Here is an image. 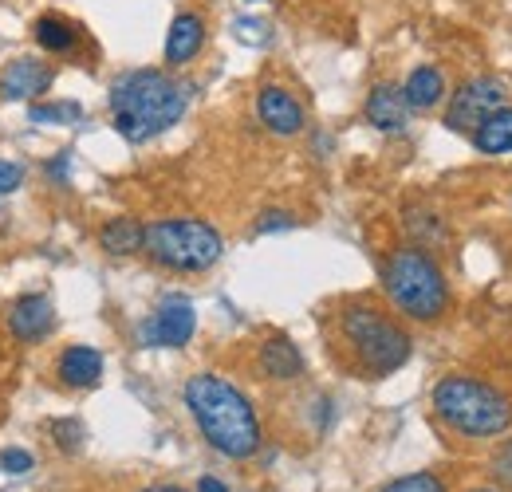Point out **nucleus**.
<instances>
[{
	"label": "nucleus",
	"mask_w": 512,
	"mask_h": 492,
	"mask_svg": "<svg viewBox=\"0 0 512 492\" xmlns=\"http://www.w3.org/2000/svg\"><path fill=\"white\" fill-rule=\"evenodd\" d=\"M186 406L201 437L229 461H249L260 449V422L253 402L221 374H193L186 382Z\"/></svg>",
	"instance_id": "f257e3e1"
},
{
	"label": "nucleus",
	"mask_w": 512,
	"mask_h": 492,
	"mask_svg": "<svg viewBox=\"0 0 512 492\" xmlns=\"http://www.w3.org/2000/svg\"><path fill=\"white\" fill-rule=\"evenodd\" d=\"M335 339L351 367L367 378H386L410 359V331L371 300H347L335 311Z\"/></svg>",
	"instance_id": "f03ea898"
},
{
	"label": "nucleus",
	"mask_w": 512,
	"mask_h": 492,
	"mask_svg": "<svg viewBox=\"0 0 512 492\" xmlns=\"http://www.w3.org/2000/svg\"><path fill=\"white\" fill-rule=\"evenodd\" d=\"M434 418L465 441H489L512 430V394L473 374H446L434 386Z\"/></svg>",
	"instance_id": "7ed1b4c3"
},
{
	"label": "nucleus",
	"mask_w": 512,
	"mask_h": 492,
	"mask_svg": "<svg viewBox=\"0 0 512 492\" xmlns=\"http://www.w3.org/2000/svg\"><path fill=\"white\" fill-rule=\"evenodd\" d=\"M186 115V87L166 71H127L111 87V119L127 142H150Z\"/></svg>",
	"instance_id": "20e7f679"
},
{
	"label": "nucleus",
	"mask_w": 512,
	"mask_h": 492,
	"mask_svg": "<svg viewBox=\"0 0 512 492\" xmlns=\"http://www.w3.org/2000/svg\"><path fill=\"white\" fill-rule=\"evenodd\" d=\"M383 288L390 304L414 323H434L449 311V284L442 264L418 245H402L386 256Z\"/></svg>",
	"instance_id": "39448f33"
},
{
	"label": "nucleus",
	"mask_w": 512,
	"mask_h": 492,
	"mask_svg": "<svg viewBox=\"0 0 512 492\" xmlns=\"http://www.w3.org/2000/svg\"><path fill=\"white\" fill-rule=\"evenodd\" d=\"M142 248H146V256L158 268H170V272H209L221 260L225 241L201 217H162V221L146 225V245Z\"/></svg>",
	"instance_id": "423d86ee"
},
{
	"label": "nucleus",
	"mask_w": 512,
	"mask_h": 492,
	"mask_svg": "<svg viewBox=\"0 0 512 492\" xmlns=\"http://www.w3.org/2000/svg\"><path fill=\"white\" fill-rule=\"evenodd\" d=\"M505 107V83L497 75H477L469 83H461L449 95L446 107V126L453 134H473L477 126L485 123L493 111Z\"/></svg>",
	"instance_id": "0eeeda50"
},
{
	"label": "nucleus",
	"mask_w": 512,
	"mask_h": 492,
	"mask_svg": "<svg viewBox=\"0 0 512 492\" xmlns=\"http://www.w3.org/2000/svg\"><path fill=\"white\" fill-rule=\"evenodd\" d=\"M193 331H197V311H193L190 300H166L162 308L154 311L146 323H142V343L146 347H186L193 339Z\"/></svg>",
	"instance_id": "6e6552de"
},
{
	"label": "nucleus",
	"mask_w": 512,
	"mask_h": 492,
	"mask_svg": "<svg viewBox=\"0 0 512 492\" xmlns=\"http://www.w3.org/2000/svg\"><path fill=\"white\" fill-rule=\"evenodd\" d=\"M52 327H56V308H52L48 296L28 292V296H20V300L8 304V331L20 343H40V339L52 335Z\"/></svg>",
	"instance_id": "1a4fd4ad"
},
{
	"label": "nucleus",
	"mask_w": 512,
	"mask_h": 492,
	"mask_svg": "<svg viewBox=\"0 0 512 492\" xmlns=\"http://www.w3.org/2000/svg\"><path fill=\"white\" fill-rule=\"evenodd\" d=\"M256 119H260V126L268 134L292 138V134L304 130V107L284 87H260V95H256Z\"/></svg>",
	"instance_id": "9d476101"
},
{
	"label": "nucleus",
	"mask_w": 512,
	"mask_h": 492,
	"mask_svg": "<svg viewBox=\"0 0 512 492\" xmlns=\"http://www.w3.org/2000/svg\"><path fill=\"white\" fill-rule=\"evenodd\" d=\"M52 87V67L40 60H12L0 71V99L8 103H32Z\"/></svg>",
	"instance_id": "9b49d317"
},
{
	"label": "nucleus",
	"mask_w": 512,
	"mask_h": 492,
	"mask_svg": "<svg viewBox=\"0 0 512 492\" xmlns=\"http://www.w3.org/2000/svg\"><path fill=\"white\" fill-rule=\"evenodd\" d=\"M205 48V16L201 12H178L166 32V63L186 67Z\"/></svg>",
	"instance_id": "f8f14e48"
},
{
	"label": "nucleus",
	"mask_w": 512,
	"mask_h": 492,
	"mask_svg": "<svg viewBox=\"0 0 512 492\" xmlns=\"http://www.w3.org/2000/svg\"><path fill=\"white\" fill-rule=\"evenodd\" d=\"M256 363H260V374L272 378V382H292V378L304 374V355L288 335L264 339L260 351H256Z\"/></svg>",
	"instance_id": "ddd939ff"
},
{
	"label": "nucleus",
	"mask_w": 512,
	"mask_h": 492,
	"mask_svg": "<svg viewBox=\"0 0 512 492\" xmlns=\"http://www.w3.org/2000/svg\"><path fill=\"white\" fill-rule=\"evenodd\" d=\"M56 374H60V382L67 390H91L103 378V355L95 347H83V343L67 347L60 355V363H56Z\"/></svg>",
	"instance_id": "4468645a"
},
{
	"label": "nucleus",
	"mask_w": 512,
	"mask_h": 492,
	"mask_svg": "<svg viewBox=\"0 0 512 492\" xmlns=\"http://www.w3.org/2000/svg\"><path fill=\"white\" fill-rule=\"evenodd\" d=\"M402 99H406L410 111H434V107H442L446 103V75L438 67H430V63L414 67L406 75V83H402Z\"/></svg>",
	"instance_id": "2eb2a0df"
},
{
	"label": "nucleus",
	"mask_w": 512,
	"mask_h": 492,
	"mask_svg": "<svg viewBox=\"0 0 512 492\" xmlns=\"http://www.w3.org/2000/svg\"><path fill=\"white\" fill-rule=\"evenodd\" d=\"M367 123L375 126V130H383V134H398L402 126H406V99H402V87H390V83H379V87H371V95H367Z\"/></svg>",
	"instance_id": "dca6fc26"
},
{
	"label": "nucleus",
	"mask_w": 512,
	"mask_h": 492,
	"mask_svg": "<svg viewBox=\"0 0 512 492\" xmlns=\"http://www.w3.org/2000/svg\"><path fill=\"white\" fill-rule=\"evenodd\" d=\"M32 40H36L44 52H52V56H67V52L79 44V28H75L67 16L48 12V16H40V20L32 24Z\"/></svg>",
	"instance_id": "f3484780"
},
{
	"label": "nucleus",
	"mask_w": 512,
	"mask_h": 492,
	"mask_svg": "<svg viewBox=\"0 0 512 492\" xmlns=\"http://www.w3.org/2000/svg\"><path fill=\"white\" fill-rule=\"evenodd\" d=\"M99 245H103V252H111V256H134V252H142V245H146V229L134 217H115V221L103 225Z\"/></svg>",
	"instance_id": "a211bd4d"
},
{
	"label": "nucleus",
	"mask_w": 512,
	"mask_h": 492,
	"mask_svg": "<svg viewBox=\"0 0 512 492\" xmlns=\"http://www.w3.org/2000/svg\"><path fill=\"white\" fill-rule=\"evenodd\" d=\"M469 138H473V146H477L481 154H509L512 150V107L493 111V115L477 126Z\"/></svg>",
	"instance_id": "6ab92c4d"
},
{
	"label": "nucleus",
	"mask_w": 512,
	"mask_h": 492,
	"mask_svg": "<svg viewBox=\"0 0 512 492\" xmlns=\"http://www.w3.org/2000/svg\"><path fill=\"white\" fill-rule=\"evenodd\" d=\"M406 229H410L414 245L426 248V252H434V248H442L449 241L446 221L438 213H430V209H406Z\"/></svg>",
	"instance_id": "aec40b11"
},
{
	"label": "nucleus",
	"mask_w": 512,
	"mask_h": 492,
	"mask_svg": "<svg viewBox=\"0 0 512 492\" xmlns=\"http://www.w3.org/2000/svg\"><path fill=\"white\" fill-rule=\"evenodd\" d=\"M83 115L79 103H32L28 107V119L32 123H75Z\"/></svg>",
	"instance_id": "412c9836"
},
{
	"label": "nucleus",
	"mask_w": 512,
	"mask_h": 492,
	"mask_svg": "<svg viewBox=\"0 0 512 492\" xmlns=\"http://www.w3.org/2000/svg\"><path fill=\"white\" fill-rule=\"evenodd\" d=\"M383 492H446L438 473H410V477H398L390 481Z\"/></svg>",
	"instance_id": "4be33fe9"
},
{
	"label": "nucleus",
	"mask_w": 512,
	"mask_h": 492,
	"mask_svg": "<svg viewBox=\"0 0 512 492\" xmlns=\"http://www.w3.org/2000/svg\"><path fill=\"white\" fill-rule=\"evenodd\" d=\"M52 437L60 441V449H64V453H75V449L83 445V426H79L75 418H67V422H52Z\"/></svg>",
	"instance_id": "5701e85b"
},
{
	"label": "nucleus",
	"mask_w": 512,
	"mask_h": 492,
	"mask_svg": "<svg viewBox=\"0 0 512 492\" xmlns=\"http://www.w3.org/2000/svg\"><path fill=\"white\" fill-rule=\"evenodd\" d=\"M0 465H4L8 473H28V469H32V453H24V449H8V453H0Z\"/></svg>",
	"instance_id": "b1692460"
},
{
	"label": "nucleus",
	"mask_w": 512,
	"mask_h": 492,
	"mask_svg": "<svg viewBox=\"0 0 512 492\" xmlns=\"http://www.w3.org/2000/svg\"><path fill=\"white\" fill-rule=\"evenodd\" d=\"M493 473H497V481H501V485H512V441H505V449L497 453Z\"/></svg>",
	"instance_id": "393cba45"
},
{
	"label": "nucleus",
	"mask_w": 512,
	"mask_h": 492,
	"mask_svg": "<svg viewBox=\"0 0 512 492\" xmlns=\"http://www.w3.org/2000/svg\"><path fill=\"white\" fill-rule=\"evenodd\" d=\"M20 182H24V170L16 162H0V193H12Z\"/></svg>",
	"instance_id": "a878e982"
},
{
	"label": "nucleus",
	"mask_w": 512,
	"mask_h": 492,
	"mask_svg": "<svg viewBox=\"0 0 512 492\" xmlns=\"http://www.w3.org/2000/svg\"><path fill=\"white\" fill-rule=\"evenodd\" d=\"M256 229H260V233H268V229H292V217H288V213H264Z\"/></svg>",
	"instance_id": "bb28decb"
},
{
	"label": "nucleus",
	"mask_w": 512,
	"mask_h": 492,
	"mask_svg": "<svg viewBox=\"0 0 512 492\" xmlns=\"http://www.w3.org/2000/svg\"><path fill=\"white\" fill-rule=\"evenodd\" d=\"M197 492H229L217 477H201V485H197Z\"/></svg>",
	"instance_id": "cd10ccee"
},
{
	"label": "nucleus",
	"mask_w": 512,
	"mask_h": 492,
	"mask_svg": "<svg viewBox=\"0 0 512 492\" xmlns=\"http://www.w3.org/2000/svg\"><path fill=\"white\" fill-rule=\"evenodd\" d=\"M142 492H186V489H178V485H150V489Z\"/></svg>",
	"instance_id": "c85d7f7f"
},
{
	"label": "nucleus",
	"mask_w": 512,
	"mask_h": 492,
	"mask_svg": "<svg viewBox=\"0 0 512 492\" xmlns=\"http://www.w3.org/2000/svg\"><path fill=\"white\" fill-rule=\"evenodd\" d=\"M473 492H497V489H473Z\"/></svg>",
	"instance_id": "c756f323"
},
{
	"label": "nucleus",
	"mask_w": 512,
	"mask_h": 492,
	"mask_svg": "<svg viewBox=\"0 0 512 492\" xmlns=\"http://www.w3.org/2000/svg\"><path fill=\"white\" fill-rule=\"evenodd\" d=\"M253 4H260V0H253Z\"/></svg>",
	"instance_id": "7c9ffc66"
}]
</instances>
